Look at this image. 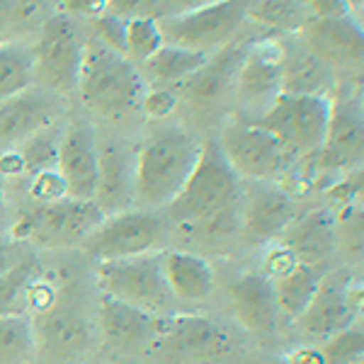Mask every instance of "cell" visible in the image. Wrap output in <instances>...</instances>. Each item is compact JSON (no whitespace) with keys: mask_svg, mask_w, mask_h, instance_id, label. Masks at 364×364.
<instances>
[{"mask_svg":"<svg viewBox=\"0 0 364 364\" xmlns=\"http://www.w3.org/2000/svg\"><path fill=\"white\" fill-rule=\"evenodd\" d=\"M15 29H17V15H15L13 0H0V44L10 42Z\"/></svg>","mask_w":364,"mask_h":364,"instance_id":"cell-44","label":"cell"},{"mask_svg":"<svg viewBox=\"0 0 364 364\" xmlns=\"http://www.w3.org/2000/svg\"><path fill=\"white\" fill-rule=\"evenodd\" d=\"M311 20H331L352 13V0H299Z\"/></svg>","mask_w":364,"mask_h":364,"instance_id":"cell-41","label":"cell"},{"mask_svg":"<svg viewBox=\"0 0 364 364\" xmlns=\"http://www.w3.org/2000/svg\"><path fill=\"white\" fill-rule=\"evenodd\" d=\"M149 90L141 70L127 56L117 54L100 39L85 42L78 92L83 107L105 119H124L139 112Z\"/></svg>","mask_w":364,"mask_h":364,"instance_id":"cell-2","label":"cell"},{"mask_svg":"<svg viewBox=\"0 0 364 364\" xmlns=\"http://www.w3.org/2000/svg\"><path fill=\"white\" fill-rule=\"evenodd\" d=\"M178 105H180V97L173 87L149 85V90H146V95H144V105H141V112H146V117H151V119H156V122H163L178 109Z\"/></svg>","mask_w":364,"mask_h":364,"instance_id":"cell-38","label":"cell"},{"mask_svg":"<svg viewBox=\"0 0 364 364\" xmlns=\"http://www.w3.org/2000/svg\"><path fill=\"white\" fill-rule=\"evenodd\" d=\"M166 226L163 216L151 209H127L119 214L105 216L85 236L78 250L95 262L122 260V257H136L154 252L163 240Z\"/></svg>","mask_w":364,"mask_h":364,"instance_id":"cell-11","label":"cell"},{"mask_svg":"<svg viewBox=\"0 0 364 364\" xmlns=\"http://www.w3.org/2000/svg\"><path fill=\"white\" fill-rule=\"evenodd\" d=\"M233 316L252 336H269L277 328L279 309L274 299V287L265 274H240L231 284Z\"/></svg>","mask_w":364,"mask_h":364,"instance_id":"cell-24","label":"cell"},{"mask_svg":"<svg viewBox=\"0 0 364 364\" xmlns=\"http://www.w3.org/2000/svg\"><path fill=\"white\" fill-rule=\"evenodd\" d=\"M328 117H331V97L282 92L269 112L255 124L267 129L284 149L296 156V161H304L318 156L326 139Z\"/></svg>","mask_w":364,"mask_h":364,"instance_id":"cell-12","label":"cell"},{"mask_svg":"<svg viewBox=\"0 0 364 364\" xmlns=\"http://www.w3.org/2000/svg\"><path fill=\"white\" fill-rule=\"evenodd\" d=\"M299 216L296 199L279 182H250L240 199V233L248 245H267Z\"/></svg>","mask_w":364,"mask_h":364,"instance_id":"cell-15","label":"cell"},{"mask_svg":"<svg viewBox=\"0 0 364 364\" xmlns=\"http://www.w3.org/2000/svg\"><path fill=\"white\" fill-rule=\"evenodd\" d=\"M326 364H357L364 360V323H352L345 331L326 338L321 345Z\"/></svg>","mask_w":364,"mask_h":364,"instance_id":"cell-34","label":"cell"},{"mask_svg":"<svg viewBox=\"0 0 364 364\" xmlns=\"http://www.w3.org/2000/svg\"><path fill=\"white\" fill-rule=\"evenodd\" d=\"M296 265H299V260L294 252L287 248L284 243L274 240V243H269L265 257H262V274H265L269 282H274V279L284 277V274H289Z\"/></svg>","mask_w":364,"mask_h":364,"instance_id":"cell-39","label":"cell"},{"mask_svg":"<svg viewBox=\"0 0 364 364\" xmlns=\"http://www.w3.org/2000/svg\"><path fill=\"white\" fill-rule=\"evenodd\" d=\"M95 284L100 294L114 296L129 306H136L151 316H161V318L173 314L175 304H178L163 277L161 252L97 262Z\"/></svg>","mask_w":364,"mask_h":364,"instance_id":"cell-6","label":"cell"},{"mask_svg":"<svg viewBox=\"0 0 364 364\" xmlns=\"http://www.w3.org/2000/svg\"><path fill=\"white\" fill-rule=\"evenodd\" d=\"M13 265H15V262H13V257H10V248L5 245V240L0 238V274L8 272Z\"/></svg>","mask_w":364,"mask_h":364,"instance_id":"cell-48","label":"cell"},{"mask_svg":"<svg viewBox=\"0 0 364 364\" xmlns=\"http://www.w3.org/2000/svg\"><path fill=\"white\" fill-rule=\"evenodd\" d=\"M289 364H326L321 348H299L287 357Z\"/></svg>","mask_w":364,"mask_h":364,"instance_id":"cell-46","label":"cell"},{"mask_svg":"<svg viewBox=\"0 0 364 364\" xmlns=\"http://www.w3.org/2000/svg\"><path fill=\"white\" fill-rule=\"evenodd\" d=\"M360 87L355 83H340L331 97L326 139L318 156L314 158L316 170L331 182L364 166V109L360 105Z\"/></svg>","mask_w":364,"mask_h":364,"instance_id":"cell-10","label":"cell"},{"mask_svg":"<svg viewBox=\"0 0 364 364\" xmlns=\"http://www.w3.org/2000/svg\"><path fill=\"white\" fill-rule=\"evenodd\" d=\"M92 37L100 39L105 46H109L117 54L124 56L127 49V17H119L114 13H105L92 20Z\"/></svg>","mask_w":364,"mask_h":364,"instance_id":"cell-37","label":"cell"},{"mask_svg":"<svg viewBox=\"0 0 364 364\" xmlns=\"http://www.w3.org/2000/svg\"><path fill=\"white\" fill-rule=\"evenodd\" d=\"M161 316L119 301L114 296L100 294L97 301V336L114 352H134L149 345L163 326Z\"/></svg>","mask_w":364,"mask_h":364,"instance_id":"cell-21","label":"cell"},{"mask_svg":"<svg viewBox=\"0 0 364 364\" xmlns=\"http://www.w3.org/2000/svg\"><path fill=\"white\" fill-rule=\"evenodd\" d=\"M299 37L336 70L340 83H364V25L355 13L311 20Z\"/></svg>","mask_w":364,"mask_h":364,"instance_id":"cell-14","label":"cell"},{"mask_svg":"<svg viewBox=\"0 0 364 364\" xmlns=\"http://www.w3.org/2000/svg\"><path fill=\"white\" fill-rule=\"evenodd\" d=\"M166 44L199 54H216L243 37L248 27V0H219L192 13L158 17Z\"/></svg>","mask_w":364,"mask_h":364,"instance_id":"cell-8","label":"cell"},{"mask_svg":"<svg viewBox=\"0 0 364 364\" xmlns=\"http://www.w3.org/2000/svg\"><path fill=\"white\" fill-rule=\"evenodd\" d=\"M284 44V75L282 90L289 95L333 97L340 87L338 73L304 42L299 34L282 37Z\"/></svg>","mask_w":364,"mask_h":364,"instance_id":"cell-22","label":"cell"},{"mask_svg":"<svg viewBox=\"0 0 364 364\" xmlns=\"http://www.w3.org/2000/svg\"><path fill=\"white\" fill-rule=\"evenodd\" d=\"M328 269L331 267L304 265V262H299L289 274L274 279L272 287H274V299H277L279 314L291 321H296L299 316L306 311L311 299L316 294V289H318L323 274H326Z\"/></svg>","mask_w":364,"mask_h":364,"instance_id":"cell-28","label":"cell"},{"mask_svg":"<svg viewBox=\"0 0 364 364\" xmlns=\"http://www.w3.org/2000/svg\"><path fill=\"white\" fill-rule=\"evenodd\" d=\"M252 39V37H250ZM250 39L240 37L226 49L216 51L207 58L202 68L185 83L173 87L178 92L180 102L190 105L197 112H214L224 105L233 109V87H236V75L243 61V54L248 49Z\"/></svg>","mask_w":364,"mask_h":364,"instance_id":"cell-16","label":"cell"},{"mask_svg":"<svg viewBox=\"0 0 364 364\" xmlns=\"http://www.w3.org/2000/svg\"><path fill=\"white\" fill-rule=\"evenodd\" d=\"M102 219L105 214L92 199L63 197L51 204H34L13 221L10 233L37 248H78Z\"/></svg>","mask_w":364,"mask_h":364,"instance_id":"cell-7","label":"cell"},{"mask_svg":"<svg viewBox=\"0 0 364 364\" xmlns=\"http://www.w3.org/2000/svg\"><path fill=\"white\" fill-rule=\"evenodd\" d=\"M357 364H364V360H362V362H357Z\"/></svg>","mask_w":364,"mask_h":364,"instance_id":"cell-51","label":"cell"},{"mask_svg":"<svg viewBox=\"0 0 364 364\" xmlns=\"http://www.w3.org/2000/svg\"><path fill=\"white\" fill-rule=\"evenodd\" d=\"M85 42L87 39L78 20L63 13L46 17L39 27L37 42L32 44L37 85L58 97L75 95L85 56Z\"/></svg>","mask_w":364,"mask_h":364,"instance_id":"cell-5","label":"cell"},{"mask_svg":"<svg viewBox=\"0 0 364 364\" xmlns=\"http://www.w3.org/2000/svg\"><path fill=\"white\" fill-rule=\"evenodd\" d=\"M37 357L32 318L25 314H0V364H32Z\"/></svg>","mask_w":364,"mask_h":364,"instance_id":"cell-30","label":"cell"},{"mask_svg":"<svg viewBox=\"0 0 364 364\" xmlns=\"http://www.w3.org/2000/svg\"><path fill=\"white\" fill-rule=\"evenodd\" d=\"M166 44L156 17H132L127 20V49L124 56L136 68L144 66L161 46Z\"/></svg>","mask_w":364,"mask_h":364,"instance_id":"cell-32","label":"cell"},{"mask_svg":"<svg viewBox=\"0 0 364 364\" xmlns=\"http://www.w3.org/2000/svg\"><path fill=\"white\" fill-rule=\"evenodd\" d=\"M360 105H362V109H364V83L360 87Z\"/></svg>","mask_w":364,"mask_h":364,"instance_id":"cell-49","label":"cell"},{"mask_svg":"<svg viewBox=\"0 0 364 364\" xmlns=\"http://www.w3.org/2000/svg\"><path fill=\"white\" fill-rule=\"evenodd\" d=\"M279 243H284L304 265L326 267L328 260L338 252L336 209L318 207L306 211V214H299L291 221V226L282 233Z\"/></svg>","mask_w":364,"mask_h":364,"instance_id":"cell-23","label":"cell"},{"mask_svg":"<svg viewBox=\"0 0 364 364\" xmlns=\"http://www.w3.org/2000/svg\"><path fill=\"white\" fill-rule=\"evenodd\" d=\"M163 277L168 289L178 301L199 304L207 301L214 291V272L209 262L190 250H163L161 252Z\"/></svg>","mask_w":364,"mask_h":364,"instance_id":"cell-25","label":"cell"},{"mask_svg":"<svg viewBox=\"0 0 364 364\" xmlns=\"http://www.w3.org/2000/svg\"><path fill=\"white\" fill-rule=\"evenodd\" d=\"M284 75V44L282 37H252L240 61L233 109L228 117L243 122H260L282 95Z\"/></svg>","mask_w":364,"mask_h":364,"instance_id":"cell-9","label":"cell"},{"mask_svg":"<svg viewBox=\"0 0 364 364\" xmlns=\"http://www.w3.org/2000/svg\"><path fill=\"white\" fill-rule=\"evenodd\" d=\"M63 129L66 127H61V124L44 129V132L34 134L32 139H27L25 144L17 149L22 156V163H25V178L58 166V149H61Z\"/></svg>","mask_w":364,"mask_h":364,"instance_id":"cell-31","label":"cell"},{"mask_svg":"<svg viewBox=\"0 0 364 364\" xmlns=\"http://www.w3.org/2000/svg\"><path fill=\"white\" fill-rule=\"evenodd\" d=\"M243 199V182L228 166L216 139L202 141V154L182 192L166 207L170 221L178 226L195 224L219 211L233 209Z\"/></svg>","mask_w":364,"mask_h":364,"instance_id":"cell-3","label":"cell"},{"mask_svg":"<svg viewBox=\"0 0 364 364\" xmlns=\"http://www.w3.org/2000/svg\"><path fill=\"white\" fill-rule=\"evenodd\" d=\"M27 195L34 204H51L68 197V190L61 173H58V168H51V170H42L37 175H29Z\"/></svg>","mask_w":364,"mask_h":364,"instance_id":"cell-36","label":"cell"},{"mask_svg":"<svg viewBox=\"0 0 364 364\" xmlns=\"http://www.w3.org/2000/svg\"><path fill=\"white\" fill-rule=\"evenodd\" d=\"M272 364H289V362H287V360H277V362H272Z\"/></svg>","mask_w":364,"mask_h":364,"instance_id":"cell-50","label":"cell"},{"mask_svg":"<svg viewBox=\"0 0 364 364\" xmlns=\"http://www.w3.org/2000/svg\"><path fill=\"white\" fill-rule=\"evenodd\" d=\"M216 144L240 180L284 182L296 166V156L284 149L267 129L236 117H226Z\"/></svg>","mask_w":364,"mask_h":364,"instance_id":"cell-4","label":"cell"},{"mask_svg":"<svg viewBox=\"0 0 364 364\" xmlns=\"http://www.w3.org/2000/svg\"><path fill=\"white\" fill-rule=\"evenodd\" d=\"M333 207H364V166L340 175L326 187Z\"/></svg>","mask_w":364,"mask_h":364,"instance_id":"cell-35","label":"cell"},{"mask_svg":"<svg viewBox=\"0 0 364 364\" xmlns=\"http://www.w3.org/2000/svg\"><path fill=\"white\" fill-rule=\"evenodd\" d=\"M37 357L46 364H78L95 343V328L83 309L63 291L61 299L44 314L34 316Z\"/></svg>","mask_w":364,"mask_h":364,"instance_id":"cell-13","label":"cell"},{"mask_svg":"<svg viewBox=\"0 0 364 364\" xmlns=\"http://www.w3.org/2000/svg\"><path fill=\"white\" fill-rule=\"evenodd\" d=\"M10 226H13V219H10V209L8 202H5V190H3V178H0V233L10 231Z\"/></svg>","mask_w":364,"mask_h":364,"instance_id":"cell-47","label":"cell"},{"mask_svg":"<svg viewBox=\"0 0 364 364\" xmlns=\"http://www.w3.org/2000/svg\"><path fill=\"white\" fill-rule=\"evenodd\" d=\"M34 85H37V75H34L32 44L17 42V39L0 44V102Z\"/></svg>","mask_w":364,"mask_h":364,"instance_id":"cell-29","label":"cell"},{"mask_svg":"<svg viewBox=\"0 0 364 364\" xmlns=\"http://www.w3.org/2000/svg\"><path fill=\"white\" fill-rule=\"evenodd\" d=\"M92 202L105 216L136 207V151L117 139H97V187Z\"/></svg>","mask_w":364,"mask_h":364,"instance_id":"cell-17","label":"cell"},{"mask_svg":"<svg viewBox=\"0 0 364 364\" xmlns=\"http://www.w3.org/2000/svg\"><path fill=\"white\" fill-rule=\"evenodd\" d=\"M61 97L34 85L0 102V154L15 151L34 134L58 124Z\"/></svg>","mask_w":364,"mask_h":364,"instance_id":"cell-18","label":"cell"},{"mask_svg":"<svg viewBox=\"0 0 364 364\" xmlns=\"http://www.w3.org/2000/svg\"><path fill=\"white\" fill-rule=\"evenodd\" d=\"M58 13L73 20H95L107 13V0H58Z\"/></svg>","mask_w":364,"mask_h":364,"instance_id":"cell-42","label":"cell"},{"mask_svg":"<svg viewBox=\"0 0 364 364\" xmlns=\"http://www.w3.org/2000/svg\"><path fill=\"white\" fill-rule=\"evenodd\" d=\"M97 132L83 117L70 119L58 149V173L66 182L68 197L92 199L97 187Z\"/></svg>","mask_w":364,"mask_h":364,"instance_id":"cell-20","label":"cell"},{"mask_svg":"<svg viewBox=\"0 0 364 364\" xmlns=\"http://www.w3.org/2000/svg\"><path fill=\"white\" fill-rule=\"evenodd\" d=\"M355 279L350 267L340 265L323 274L318 289L301 316L294 321L304 336L311 338H331L355 323L348 306V289Z\"/></svg>","mask_w":364,"mask_h":364,"instance_id":"cell-19","label":"cell"},{"mask_svg":"<svg viewBox=\"0 0 364 364\" xmlns=\"http://www.w3.org/2000/svg\"><path fill=\"white\" fill-rule=\"evenodd\" d=\"M309 22L299 0H248V25L262 37H291Z\"/></svg>","mask_w":364,"mask_h":364,"instance_id":"cell-27","label":"cell"},{"mask_svg":"<svg viewBox=\"0 0 364 364\" xmlns=\"http://www.w3.org/2000/svg\"><path fill=\"white\" fill-rule=\"evenodd\" d=\"M158 3H161V17H168V15L192 13V10H199L204 5H214L219 0H158Z\"/></svg>","mask_w":364,"mask_h":364,"instance_id":"cell-43","label":"cell"},{"mask_svg":"<svg viewBox=\"0 0 364 364\" xmlns=\"http://www.w3.org/2000/svg\"><path fill=\"white\" fill-rule=\"evenodd\" d=\"M207 54H199V51L182 49V46L175 44H163L139 70L144 75L146 85L178 87L187 78H192L207 63Z\"/></svg>","mask_w":364,"mask_h":364,"instance_id":"cell-26","label":"cell"},{"mask_svg":"<svg viewBox=\"0 0 364 364\" xmlns=\"http://www.w3.org/2000/svg\"><path fill=\"white\" fill-rule=\"evenodd\" d=\"M348 306L355 323H364V282L352 279L348 289Z\"/></svg>","mask_w":364,"mask_h":364,"instance_id":"cell-45","label":"cell"},{"mask_svg":"<svg viewBox=\"0 0 364 364\" xmlns=\"http://www.w3.org/2000/svg\"><path fill=\"white\" fill-rule=\"evenodd\" d=\"M107 13L119 17H161V3L158 0H107Z\"/></svg>","mask_w":364,"mask_h":364,"instance_id":"cell-40","label":"cell"},{"mask_svg":"<svg viewBox=\"0 0 364 364\" xmlns=\"http://www.w3.org/2000/svg\"><path fill=\"white\" fill-rule=\"evenodd\" d=\"M202 141L182 127H163L136 149V207L166 209L195 170Z\"/></svg>","mask_w":364,"mask_h":364,"instance_id":"cell-1","label":"cell"},{"mask_svg":"<svg viewBox=\"0 0 364 364\" xmlns=\"http://www.w3.org/2000/svg\"><path fill=\"white\" fill-rule=\"evenodd\" d=\"M336 243L348 260H364V207L336 209Z\"/></svg>","mask_w":364,"mask_h":364,"instance_id":"cell-33","label":"cell"}]
</instances>
